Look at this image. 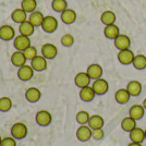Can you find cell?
Wrapping results in <instances>:
<instances>
[{
	"label": "cell",
	"instance_id": "cell-1",
	"mask_svg": "<svg viewBox=\"0 0 146 146\" xmlns=\"http://www.w3.org/2000/svg\"><path fill=\"white\" fill-rule=\"evenodd\" d=\"M27 127L22 122H17L14 123L11 128V134L15 140H23L27 135Z\"/></svg>",
	"mask_w": 146,
	"mask_h": 146
},
{
	"label": "cell",
	"instance_id": "cell-2",
	"mask_svg": "<svg viewBox=\"0 0 146 146\" xmlns=\"http://www.w3.org/2000/svg\"><path fill=\"white\" fill-rule=\"evenodd\" d=\"M92 87H93V90H94L96 95L102 96V95H105L108 92V90H109V84H108V82L106 80L100 78V79H97L94 81Z\"/></svg>",
	"mask_w": 146,
	"mask_h": 146
},
{
	"label": "cell",
	"instance_id": "cell-3",
	"mask_svg": "<svg viewBox=\"0 0 146 146\" xmlns=\"http://www.w3.org/2000/svg\"><path fill=\"white\" fill-rule=\"evenodd\" d=\"M134 52L130 49H124V50H119V54H118V60L121 64L124 66H129L131 63H133L134 60Z\"/></svg>",
	"mask_w": 146,
	"mask_h": 146
},
{
	"label": "cell",
	"instance_id": "cell-4",
	"mask_svg": "<svg viewBox=\"0 0 146 146\" xmlns=\"http://www.w3.org/2000/svg\"><path fill=\"white\" fill-rule=\"evenodd\" d=\"M58 27V21L57 19L51 17V15H48V17H45L44 19V22L42 24V29H43L44 32L46 33H54Z\"/></svg>",
	"mask_w": 146,
	"mask_h": 146
},
{
	"label": "cell",
	"instance_id": "cell-5",
	"mask_svg": "<svg viewBox=\"0 0 146 146\" xmlns=\"http://www.w3.org/2000/svg\"><path fill=\"white\" fill-rule=\"evenodd\" d=\"M13 46L17 50H21V51H24L27 47L31 46V39L29 36H25L20 34V36H17L13 40Z\"/></svg>",
	"mask_w": 146,
	"mask_h": 146
},
{
	"label": "cell",
	"instance_id": "cell-6",
	"mask_svg": "<svg viewBox=\"0 0 146 146\" xmlns=\"http://www.w3.org/2000/svg\"><path fill=\"white\" fill-rule=\"evenodd\" d=\"M31 66L34 71L43 72L47 69V59L44 56H36L33 60H31Z\"/></svg>",
	"mask_w": 146,
	"mask_h": 146
},
{
	"label": "cell",
	"instance_id": "cell-7",
	"mask_svg": "<svg viewBox=\"0 0 146 146\" xmlns=\"http://www.w3.org/2000/svg\"><path fill=\"white\" fill-rule=\"evenodd\" d=\"M51 115L47 110H40L36 113V122L40 127H48L51 123Z\"/></svg>",
	"mask_w": 146,
	"mask_h": 146
},
{
	"label": "cell",
	"instance_id": "cell-8",
	"mask_svg": "<svg viewBox=\"0 0 146 146\" xmlns=\"http://www.w3.org/2000/svg\"><path fill=\"white\" fill-rule=\"evenodd\" d=\"M40 52H42V56H44L47 60H51L56 58V56L58 54V49L52 44H45L42 46Z\"/></svg>",
	"mask_w": 146,
	"mask_h": 146
},
{
	"label": "cell",
	"instance_id": "cell-9",
	"mask_svg": "<svg viewBox=\"0 0 146 146\" xmlns=\"http://www.w3.org/2000/svg\"><path fill=\"white\" fill-rule=\"evenodd\" d=\"M34 75V69L32 66H27L24 64L22 67L19 68L18 70V78L21 81H30Z\"/></svg>",
	"mask_w": 146,
	"mask_h": 146
},
{
	"label": "cell",
	"instance_id": "cell-10",
	"mask_svg": "<svg viewBox=\"0 0 146 146\" xmlns=\"http://www.w3.org/2000/svg\"><path fill=\"white\" fill-rule=\"evenodd\" d=\"M92 130L88 125H80V128L76 130V137L80 142H87L92 137Z\"/></svg>",
	"mask_w": 146,
	"mask_h": 146
},
{
	"label": "cell",
	"instance_id": "cell-11",
	"mask_svg": "<svg viewBox=\"0 0 146 146\" xmlns=\"http://www.w3.org/2000/svg\"><path fill=\"white\" fill-rule=\"evenodd\" d=\"M13 38H15V31L10 25H2L0 27V39L9 42Z\"/></svg>",
	"mask_w": 146,
	"mask_h": 146
},
{
	"label": "cell",
	"instance_id": "cell-12",
	"mask_svg": "<svg viewBox=\"0 0 146 146\" xmlns=\"http://www.w3.org/2000/svg\"><path fill=\"white\" fill-rule=\"evenodd\" d=\"M91 78L90 75L86 72H80L75 75L74 78V83L75 85L80 87V88H83V87H86V86H90V83H91Z\"/></svg>",
	"mask_w": 146,
	"mask_h": 146
},
{
	"label": "cell",
	"instance_id": "cell-13",
	"mask_svg": "<svg viewBox=\"0 0 146 146\" xmlns=\"http://www.w3.org/2000/svg\"><path fill=\"white\" fill-rule=\"evenodd\" d=\"M115 46L119 50H124V49H130L131 46V40L127 35L120 34L119 36L115 39Z\"/></svg>",
	"mask_w": 146,
	"mask_h": 146
},
{
	"label": "cell",
	"instance_id": "cell-14",
	"mask_svg": "<svg viewBox=\"0 0 146 146\" xmlns=\"http://www.w3.org/2000/svg\"><path fill=\"white\" fill-rule=\"evenodd\" d=\"M27 61L26 59V57H25L24 52L23 51H21V50H17V51H14L11 56V62H12V64L14 67H22V66H24L25 62Z\"/></svg>",
	"mask_w": 146,
	"mask_h": 146
},
{
	"label": "cell",
	"instance_id": "cell-15",
	"mask_svg": "<svg viewBox=\"0 0 146 146\" xmlns=\"http://www.w3.org/2000/svg\"><path fill=\"white\" fill-rule=\"evenodd\" d=\"M145 115V108L143 107V105H133L130 110H129V116L133 118L134 120H140Z\"/></svg>",
	"mask_w": 146,
	"mask_h": 146
},
{
	"label": "cell",
	"instance_id": "cell-16",
	"mask_svg": "<svg viewBox=\"0 0 146 146\" xmlns=\"http://www.w3.org/2000/svg\"><path fill=\"white\" fill-rule=\"evenodd\" d=\"M86 73L90 75V78L92 80H97L100 79L103 75V68L100 67L97 63H93L91 66H88Z\"/></svg>",
	"mask_w": 146,
	"mask_h": 146
},
{
	"label": "cell",
	"instance_id": "cell-17",
	"mask_svg": "<svg viewBox=\"0 0 146 146\" xmlns=\"http://www.w3.org/2000/svg\"><path fill=\"white\" fill-rule=\"evenodd\" d=\"M42 97V93L36 87H30L25 92V98L30 103H37Z\"/></svg>",
	"mask_w": 146,
	"mask_h": 146
},
{
	"label": "cell",
	"instance_id": "cell-18",
	"mask_svg": "<svg viewBox=\"0 0 146 146\" xmlns=\"http://www.w3.org/2000/svg\"><path fill=\"white\" fill-rule=\"evenodd\" d=\"M95 95H96V94H95V92H94L92 86L83 87V88H81V91H80V98H81L83 102H86V103L92 102V100L95 98Z\"/></svg>",
	"mask_w": 146,
	"mask_h": 146
},
{
	"label": "cell",
	"instance_id": "cell-19",
	"mask_svg": "<svg viewBox=\"0 0 146 146\" xmlns=\"http://www.w3.org/2000/svg\"><path fill=\"white\" fill-rule=\"evenodd\" d=\"M104 35L107 37L108 39H116L117 37L120 35V31L119 27L116 24H110L106 25L105 30H104Z\"/></svg>",
	"mask_w": 146,
	"mask_h": 146
},
{
	"label": "cell",
	"instance_id": "cell-20",
	"mask_svg": "<svg viewBox=\"0 0 146 146\" xmlns=\"http://www.w3.org/2000/svg\"><path fill=\"white\" fill-rule=\"evenodd\" d=\"M76 20V13L72 9H66L61 12V21L64 24H73Z\"/></svg>",
	"mask_w": 146,
	"mask_h": 146
},
{
	"label": "cell",
	"instance_id": "cell-21",
	"mask_svg": "<svg viewBox=\"0 0 146 146\" xmlns=\"http://www.w3.org/2000/svg\"><path fill=\"white\" fill-rule=\"evenodd\" d=\"M130 97H131V95H130V93L128 92L127 88H120V90H118L116 92V94H115V99H116V102L118 104H127L130 100Z\"/></svg>",
	"mask_w": 146,
	"mask_h": 146
},
{
	"label": "cell",
	"instance_id": "cell-22",
	"mask_svg": "<svg viewBox=\"0 0 146 146\" xmlns=\"http://www.w3.org/2000/svg\"><path fill=\"white\" fill-rule=\"evenodd\" d=\"M127 90L131 96L136 97L142 93V84L139 81H130L127 85Z\"/></svg>",
	"mask_w": 146,
	"mask_h": 146
},
{
	"label": "cell",
	"instance_id": "cell-23",
	"mask_svg": "<svg viewBox=\"0 0 146 146\" xmlns=\"http://www.w3.org/2000/svg\"><path fill=\"white\" fill-rule=\"evenodd\" d=\"M11 18H12V20L15 23L21 24V23H23L27 20V12H25L22 8H18V9L13 10Z\"/></svg>",
	"mask_w": 146,
	"mask_h": 146
},
{
	"label": "cell",
	"instance_id": "cell-24",
	"mask_svg": "<svg viewBox=\"0 0 146 146\" xmlns=\"http://www.w3.org/2000/svg\"><path fill=\"white\" fill-rule=\"evenodd\" d=\"M130 140L135 143H142L145 140V131L141 128H135L130 132Z\"/></svg>",
	"mask_w": 146,
	"mask_h": 146
},
{
	"label": "cell",
	"instance_id": "cell-25",
	"mask_svg": "<svg viewBox=\"0 0 146 146\" xmlns=\"http://www.w3.org/2000/svg\"><path fill=\"white\" fill-rule=\"evenodd\" d=\"M116 14L113 11H110V10H106L102 13L100 15V21L104 25H110V24H115L116 23Z\"/></svg>",
	"mask_w": 146,
	"mask_h": 146
},
{
	"label": "cell",
	"instance_id": "cell-26",
	"mask_svg": "<svg viewBox=\"0 0 146 146\" xmlns=\"http://www.w3.org/2000/svg\"><path fill=\"white\" fill-rule=\"evenodd\" d=\"M19 31H20V34L30 37L31 35H33V34H34L35 26L32 24L29 20H26L25 22H23V23H21V24H20Z\"/></svg>",
	"mask_w": 146,
	"mask_h": 146
},
{
	"label": "cell",
	"instance_id": "cell-27",
	"mask_svg": "<svg viewBox=\"0 0 146 146\" xmlns=\"http://www.w3.org/2000/svg\"><path fill=\"white\" fill-rule=\"evenodd\" d=\"M88 127L92 129V130H95V129H102L105 124L104 122V119L102 116L99 115H93V116L90 117V120H88Z\"/></svg>",
	"mask_w": 146,
	"mask_h": 146
},
{
	"label": "cell",
	"instance_id": "cell-28",
	"mask_svg": "<svg viewBox=\"0 0 146 146\" xmlns=\"http://www.w3.org/2000/svg\"><path fill=\"white\" fill-rule=\"evenodd\" d=\"M44 19H45V17H44V14L40 11H34V12L31 13L30 18L27 19V20L35 27H38V26H42V24H43L44 22Z\"/></svg>",
	"mask_w": 146,
	"mask_h": 146
},
{
	"label": "cell",
	"instance_id": "cell-29",
	"mask_svg": "<svg viewBox=\"0 0 146 146\" xmlns=\"http://www.w3.org/2000/svg\"><path fill=\"white\" fill-rule=\"evenodd\" d=\"M121 128L125 132H131L133 129L136 128V120H134L133 118H131L130 116L124 118L121 121Z\"/></svg>",
	"mask_w": 146,
	"mask_h": 146
},
{
	"label": "cell",
	"instance_id": "cell-30",
	"mask_svg": "<svg viewBox=\"0 0 146 146\" xmlns=\"http://www.w3.org/2000/svg\"><path fill=\"white\" fill-rule=\"evenodd\" d=\"M132 64L136 70H144L146 68V57L144 55H136Z\"/></svg>",
	"mask_w": 146,
	"mask_h": 146
},
{
	"label": "cell",
	"instance_id": "cell-31",
	"mask_svg": "<svg viewBox=\"0 0 146 146\" xmlns=\"http://www.w3.org/2000/svg\"><path fill=\"white\" fill-rule=\"evenodd\" d=\"M37 8V1L36 0H23L22 1V9L25 12L32 13L36 11Z\"/></svg>",
	"mask_w": 146,
	"mask_h": 146
},
{
	"label": "cell",
	"instance_id": "cell-32",
	"mask_svg": "<svg viewBox=\"0 0 146 146\" xmlns=\"http://www.w3.org/2000/svg\"><path fill=\"white\" fill-rule=\"evenodd\" d=\"M51 7L56 12H63L66 9H68V2L67 0H52Z\"/></svg>",
	"mask_w": 146,
	"mask_h": 146
},
{
	"label": "cell",
	"instance_id": "cell-33",
	"mask_svg": "<svg viewBox=\"0 0 146 146\" xmlns=\"http://www.w3.org/2000/svg\"><path fill=\"white\" fill-rule=\"evenodd\" d=\"M90 113L85 111V110H81L79 111L78 113H76V117H75V119H76V122L79 123L80 125H83V124H86V123H88V120H90Z\"/></svg>",
	"mask_w": 146,
	"mask_h": 146
},
{
	"label": "cell",
	"instance_id": "cell-34",
	"mask_svg": "<svg viewBox=\"0 0 146 146\" xmlns=\"http://www.w3.org/2000/svg\"><path fill=\"white\" fill-rule=\"evenodd\" d=\"M12 108V100L9 97L0 98V111L1 112H8Z\"/></svg>",
	"mask_w": 146,
	"mask_h": 146
},
{
	"label": "cell",
	"instance_id": "cell-35",
	"mask_svg": "<svg viewBox=\"0 0 146 146\" xmlns=\"http://www.w3.org/2000/svg\"><path fill=\"white\" fill-rule=\"evenodd\" d=\"M74 44V37L71 34H64L61 37V45L64 47H71Z\"/></svg>",
	"mask_w": 146,
	"mask_h": 146
},
{
	"label": "cell",
	"instance_id": "cell-36",
	"mask_svg": "<svg viewBox=\"0 0 146 146\" xmlns=\"http://www.w3.org/2000/svg\"><path fill=\"white\" fill-rule=\"evenodd\" d=\"M24 55L25 57H26V59L27 60H33L37 55V49L34 47V46H30V47H27V48L25 49L24 51Z\"/></svg>",
	"mask_w": 146,
	"mask_h": 146
},
{
	"label": "cell",
	"instance_id": "cell-37",
	"mask_svg": "<svg viewBox=\"0 0 146 146\" xmlns=\"http://www.w3.org/2000/svg\"><path fill=\"white\" fill-rule=\"evenodd\" d=\"M0 146H17V141L13 136H8L2 139Z\"/></svg>",
	"mask_w": 146,
	"mask_h": 146
},
{
	"label": "cell",
	"instance_id": "cell-38",
	"mask_svg": "<svg viewBox=\"0 0 146 146\" xmlns=\"http://www.w3.org/2000/svg\"><path fill=\"white\" fill-rule=\"evenodd\" d=\"M104 135H105V133H104L103 128L102 129H95V130H93V131H92V137L96 141L102 140V139L104 137Z\"/></svg>",
	"mask_w": 146,
	"mask_h": 146
},
{
	"label": "cell",
	"instance_id": "cell-39",
	"mask_svg": "<svg viewBox=\"0 0 146 146\" xmlns=\"http://www.w3.org/2000/svg\"><path fill=\"white\" fill-rule=\"evenodd\" d=\"M128 146H142L141 143H135V142H132V143H130Z\"/></svg>",
	"mask_w": 146,
	"mask_h": 146
},
{
	"label": "cell",
	"instance_id": "cell-40",
	"mask_svg": "<svg viewBox=\"0 0 146 146\" xmlns=\"http://www.w3.org/2000/svg\"><path fill=\"white\" fill-rule=\"evenodd\" d=\"M143 107H144V108L146 109V98L144 99V102H143Z\"/></svg>",
	"mask_w": 146,
	"mask_h": 146
},
{
	"label": "cell",
	"instance_id": "cell-41",
	"mask_svg": "<svg viewBox=\"0 0 146 146\" xmlns=\"http://www.w3.org/2000/svg\"><path fill=\"white\" fill-rule=\"evenodd\" d=\"M1 141H2V139H1V135H0V144H1Z\"/></svg>",
	"mask_w": 146,
	"mask_h": 146
},
{
	"label": "cell",
	"instance_id": "cell-42",
	"mask_svg": "<svg viewBox=\"0 0 146 146\" xmlns=\"http://www.w3.org/2000/svg\"><path fill=\"white\" fill-rule=\"evenodd\" d=\"M145 140H146V130H145Z\"/></svg>",
	"mask_w": 146,
	"mask_h": 146
}]
</instances>
